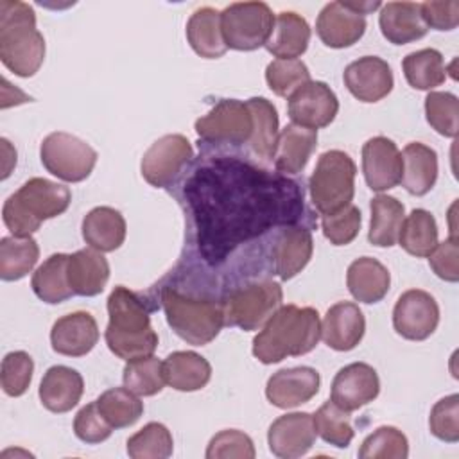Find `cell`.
I'll return each instance as SVG.
<instances>
[{
    "instance_id": "1",
    "label": "cell",
    "mask_w": 459,
    "mask_h": 459,
    "mask_svg": "<svg viewBox=\"0 0 459 459\" xmlns=\"http://www.w3.org/2000/svg\"><path fill=\"white\" fill-rule=\"evenodd\" d=\"M321 337L319 314L312 307L281 305L253 339V355L262 364L312 351Z\"/></svg>"
},
{
    "instance_id": "2",
    "label": "cell",
    "mask_w": 459,
    "mask_h": 459,
    "mask_svg": "<svg viewBox=\"0 0 459 459\" xmlns=\"http://www.w3.org/2000/svg\"><path fill=\"white\" fill-rule=\"evenodd\" d=\"M108 314L109 323L104 339L111 353L126 362L154 353L158 333L152 330L149 310L136 292L117 285L108 296Z\"/></svg>"
},
{
    "instance_id": "3",
    "label": "cell",
    "mask_w": 459,
    "mask_h": 459,
    "mask_svg": "<svg viewBox=\"0 0 459 459\" xmlns=\"http://www.w3.org/2000/svg\"><path fill=\"white\" fill-rule=\"evenodd\" d=\"M0 59L18 77H32L45 59V38L25 2H0Z\"/></svg>"
},
{
    "instance_id": "4",
    "label": "cell",
    "mask_w": 459,
    "mask_h": 459,
    "mask_svg": "<svg viewBox=\"0 0 459 459\" xmlns=\"http://www.w3.org/2000/svg\"><path fill=\"white\" fill-rule=\"evenodd\" d=\"M70 201L68 186L45 178H30L5 199L2 219L14 237H30L43 221L66 212Z\"/></svg>"
},
{
    "instance_id": "5",
    "label": "cell",
    "mask_w": 459,
    "mask_h": 459,
    "mask_svg": "<svg viewBox=\"0 0 459 459\" xmlns=\"http://www.w3.org/2000/svg\"><path fill=\"white\" fill-rule=\"evenodd\" d=\"M161 303L167 323L188 344L204 346L212 342L226 325L224 307L213 299L192 298L165 287Z\"/></svg>"
},
{
    "instance_id": "6",
    "label": "cell",
    "mask_w": 459,
    "mask_h": 459,
    "mask_svg": "<svg viewBox=\"0 0 459 459\" xmlns=\"http://www.w3.org/2000/svg\"><path fill=\"white\" fill-rule=\"evenodd\" d=\"M355 161L344 151L332 149L319 156L308 181L310 201L321 215L351 204L355 194Z\"/></svg>"
},
{
    "instance_id": "7",
    "label": "cell",
    "mask_w": 459,
    "mask_h": 459,
    "mask_svg": "<svg viewBox=\"0 0 459 459\" xmlns=\"http://www.w3.org/2000/svg\"><path fill=\"white\" fill-rule=\"evenodd\" d=\"M274 14L265 2H235L221 11V29L228 48L256 50L273 34Z\"/></svg>"
},
{
    "instance_id": "8",
    "label": "cell",
    "mask_w": 459,
    "mask_h": 459,
    "mask_svg": "<svg viewBox=\"0 0 459 459\" xmlns=\"http://www.w3.org/2000/svg\"><path fill=\"white\" fill-rule=\"evenodd\" d=\"M281 285L273 280L253 281L233 290L224 307V321L244 332L262 328L267 319L281 307Z\"/></svg>"
},
{
    "instance_id": "9",
    "label": "cell",
    "mask_w": 459,
    "mask_h": 459,
    "mask_svg": "<svg viewBox=\"0 0 459 459\" xmlns=\"http://www.w3.org/2000/svg\"><path fill=\"white\" fill-rule=\"evenodd\" d=\"M39 158L52 176L68 183H79L91 174L97 163V151L70 133L56 131L43 138Z\"/></svg>"
},
{
    "instance_id": "10",
    "label": "cell",
    "mask_w": 459,
    "mask_h": 459,
    "mask_svg": "<svg viewBox=\"0 0 459 459\" xmlns=\"http://www.w3.org/2000/svg\"><path fill=\"white\" fill-rule=\"evenodd\" d=\"M194 127L204 142L240 145L251 140L253 115L247 102L221 99L204 117L195 120Z\"/></svg>"
},
{
    "instance_id": "11",
    "label": "cell",
    "mask_w": 459,
    "mask_h": 459,
    "mask_svg": "<svg viewBox=\"0 0 459 459\" xmlns=\"http://www.w3.org/2000/svg\"><path fill=\"white\" fill-rule=\"evenodd\" d=\"M194 149L183 134H165L158 138L143 154L140 170L143 179L156 186L165 188L181 172V169L192 160Z\"/></svg>"
},
{
    "instance_id": "12",
    "label": "cell",
    "mask_w": 459,
    "mask_h": 459,
    "mask_svg": "<svg viewBox=\"0 0 459 459\" xmlns=\"http://www.w3.org/2000/svg\"><path fill=\"white\" fill-rule=\"evenodd\" d=\"M439 323V307L434 296L421 289L405 290L393 308V326L409 341H425Z\"/></svg>"
},
{
    "instance_id": "13",
    "label": "cell",
    "mask_w": 459,
    "mask_h": 459,
    "mask_svg": "<svg viewBox=\"0 0 459 459\" xmlns=\"http://www.w3.org/2000/svg\"><path fill=\"white\" fill-rule=\"evenodd\" d=\"M287 100V111L292 124L316 131L330 126L339 111V100L333 90L323 81H308Z\"/></svg>"
},
{
    "instance_id": "14",
    "label": "cell",
    "mask_w": 459,
    "mask_h": 459,
    "mask_svg": "<svg viewBox=\"0 0 459 459\" xmlns=\"http://www.w3.org/2000/svg\"><path fill=\"white\" fill-rule=\"evenodd\" d=\"M380 393L377 371L366 362H353L337 371L332 382L330 400L346 412L373 402Z\"/></svg>"
},
{
    "instance_id": "15",
    "label": "cell",
    "mask_w": 459,
    "mask_h": 459,
    "mask_svg": "<svg viewBox=\"0 0 459 459\" xmlns=\"http://www.w3.org/2000/svg\"><path fill=\"white\" fill-rule=\"evenodd\" d=\"M403 161L396 143L385 136H373L362 145V172L368 186L384 192L402 179Z\"/></svg>"
},
{
    "instance_id": "16",
    "label": "cell",
    "mask_w": 459,
    "mask_h": 459,
    "mask_svg": "<svg viewBox=\"0 0 459 459\" xmlns=\"http://www.w3.org/2000/svg\"><path fill=\"white\" fill-rule=\"evenodd\" d=\"M314 416L308 412H289L276 418L267 432L269 450L281 459L305 455L316 441Z\"/></svg>"
},
{
    "instance_id": "17",
    "label": "cell",
    "mask_w": 459,
    "mask_h": 459,
    "mask_svg": "<svg viewBox=\"0 0 459 459\" xmlns=\"http://www.w3.org/2000/svg\"><path fill=\"white\" fill-rule=\"evenodd\" d=\"M319 385L321 377L314 368H285L269 377L265 396L278 409H292L310 402L319 393Z\"/></svg>"
},
{
    "instance_id": "18",
    "label": "cell",
    "mask_w": 459,
    "mask_h": 459,
    "mask_svg": "<svg viewBox=\"0 0 459 459\" xmlns=\"http://www.w3.org/2000/svg\"><path fill=\"white\" fill-rule=\"evenodd\" d=\"M344 86L360 102H378L393 90V72L387 61L364 56L350 63L342 74Z\"/></svg>"
},
{
    "instance_id": "19",
    "label": "cell",
    "mask_w": 459,
    "mask_h": 459,
    "mask_svg": "<svg viewBox=\"0 0 459 459\" xmlns=\"http://www.w3.org/2000/svg\"><path fill=\"white\" fill-rule=\"evenodd\" d=\"M99 341V326L90 312L77 310L59 317L50 330L52 350L66 357H82Z\"/></svg>"
},
{
    "instance_id": "20",
    "label": "cell",
    "mask_w": 459,
    "mask_h": 459,
    "mask_svg": "<svg viewBox=\"0 0 459 459\" xmlns=\"http://www.w3.org/2000/svg\"><path fill=\"white\" fill-rule=\"evenodd\" d=\"M366 319L359 305L339 301L332 305L321 323V339L335 351L353 350L364 337Z\"/></svg>"
},
{
    "instance_id": "21",
    "label": "cell",
    "mask_w": 459,
    "mask_h": 459,
    "mask_svg": "<svg viewBox=\"0 0 459 459\" xmlns=\"http://www.w3.org/2000/svg\"><path fill=\"white\" fill-rule=\"evenodd\" d=\"M316 32L326 47L346 48L364 36L366 18L348 9L344 2H330L317 16Z\"/></svg>"
},
{
    "instance_id": "22",
    "label": "cell",
    "mask_w": 459,
    "mask_h": 459,
    "mask_svg": "<svg viewBox=\"0 0 459 459\" xmlns=\"http://www.w3.org/2000/svg\"><path fill=\"white\" fill-rule=\"evenodd\" d=\"M312 233L303 226L281 230L273 244L274 271L281 280H290L301 273L312 258Z\"/></svg>"
},
{
    "instance_id": "23",
    "label": "cell",
    "mask_w": 459,
    "mask_h": 459,
    "mask_svg": "<svg viewBox=\"0 0 459 459\" xmlns=\"http://www.w3.org/2000/svg\"><path fill=\"white\" fill-rule=\"evenodd\" d=\"M382 36L393 45H405L423 38L429 30L416 2H387L378 14Z\"/></svg>"
},
{
    "instance_id": "24",
    "label": "cell",
    "mask_w": 459,
    "mask_h": 459,
    "mask_svg": "<svg viewBox=\"0 0 459 459\" xmlns=\"http://www.w3.org/2000/svg\"><path fill=\"white\" fill-rule=\"evenodd\" d=\"M84 391V382L79 371L68 366H52L45 371L39 384V400L50 412L72 411Z\"/></svg>"
},
{
    "instance_id": "25",
    "label": "cell",
    "mask_w": 459,
    "mask_h": 459,
    "mask_svg": "<svg viewBox=\"0 0 459 459\" xmlns=\"http://www.w3.org/2000/svg\"><path fill=\"white\" fill-rule=\"evenodd\" d=\"M317 145V131L298 124H287L278 134L274 167L283 174L301 172Z\"/></svg>"
},
{
    "instance_id": "26",
    "label": "cell",
    "mask_w": 459,
    "mask_h": 459,
    "mask_svg": "<svg viewBox=\"0 0 459 459\" xmlns=\"http://www.w3.org/2000/svg\"><path fill=\"white\" fill-rule=\"evenodd\" d=\"M109 280V264L93 247H84L68 258V283L77 296H97Z\"/></svg>"
},
{
    "instance_id": "27",
    "label": "cell",
    "mask_w": 459,
    "mask_h": 459,
    "mask_svg": "<svg viewBox=\"0 0 459 459\" xmlns=\"http://www.w3.org/2000/svg\"><path fill=\"white\" fill-rule=\"evenodd\" d=\"M84 242L100 251L109 253L118 249L126 240V219L111 206H97L90 210L82 219Z\"/></svg>"
},
{
    "instance_id": "28",
    "label": "cell",
    "mask_w": 459,
    "mask_h": 459,
    "mask_svg": "<svg viewBox=\"0 0 459 459\" xmlns=\"http://www.w3.org/2000/svg\"><path fill=\"white\" fill-rule=\"evenodd\" d=\"M350 294L360 303H378L389 290L391 276L384 264L371 256L353 260L346 273Z\"/></svg>"
},
{
    "instance_id": "29",
    "label": "cell",
    "mask_w": 459,
    "mask_h": 459,
    "mask_svg": "<svg viewBox=\"0 0 459 459\" xmlns=\"http://www.w3.org/2000/svg\"><path fill=\"white\" fill-rule=\"evenodd\" d=\"M402 186L412 195H425L437 179V154L432 147L411 142L402 152Z\"/></svg>"
},
{
    "instance_id": "30",
    "label": "cell",
    "mask_w": 459,
    "mask_h": 459,
    "mask_svg": "<svg viewBox=\"0 0 459 459\" xmlns=\"http://www.w3.org/2000/svg\"><path fill=\"white\" fill-rule=\"evenodd\" d=\"M310 27L294 11H281L274 18V27L265 48L278 59H298L308 47Z\"/></svg>"
},
{
    "instance_id": "31",
    "label": "cell",
    "mask_w": 459,
    "mask_h": 459,
    "mask_svg": "<svg viewBox=\"0 0 459 459\" xmlns=\"http://www.w3.org/2000/svg\"><path fill=\"white\" fill-rule=\"evenodd\" d=\"M186 39L194 52L204 59H217L226 54L228 47L221 29V11L199 7L186 23Z\"/></svg>"
},
{
    "instance_id": "32",
    "label": "cell",
    "mask_w": 459,
    "mask_h": 459,
    "mask_svg": "<svg viewBox=\"0 0 459 459\" xmlns=\"http://www.w3.org/2000/svg\"><path fill=\"white\" fill-rule=\"evenodd\" d=\"M163 377L176 391H199L210 382L212 366L195 351H174L163 360Z\"/></svg>"
},
{
    "instance_id": "33",
    "label": "cell",
    "mask_w": 459,
    "mask_h": 459,
    "mask_svg": "<svg viewBox=\"0 0 459 459\" xmlns=\"http://www.w3.org/2000/svg\"><path fill=\"white\" fill-rule=\"evenodd\" d=\"M371 221L368 240L378 247H391L398 242L402 222L405 219L403 204L385 194H378L371 199Z\"/></svg>"
},
{
    "instance_id": "34",
    "label": "cell",
    "mask_w": 459,
    "mask_h": 459,
    "mask_svg": "<svg viewBox=\"0 0 459 459\" xmlns=\"http://www.w3.org/2000/svg\"><path fill=\"white\" fill-rule=\"evenodd\" d=\"M68 258L70 255L65 253L50 255L34 271L30 287L41 301L56 305L74 296V290L68 283Z\"/></svg>"
},
{
    "instance_id": "35",
    "label": "cell",
    "mask_w": 459,
    "mask_h": 459,
    "mask_svg": "<svg viewBox=\"0 0 459 459\" xmlns=\"http://www.w3.org/2000/svg\"><path fill=\"white\" fill-rule=\"evenodd\" d=\"M403 75L414 90L430 91L446 79V66L443 56L436 48H421L411 52L402 61Z\"/></svg>"
},
{
    "instance_id": "36",
    "label": "cell",
    "mask_w": 459,
    "mask_h": 459,
    "mask_svg": "<svg viewBox=\"0 0 459 459\" xmlns=\"http://www.w3.org/2000/svg\"><path fill=\"white\" fill-rule=\"evenodd\" d=\"M398 244L412 256H429L437 246V224L434 215L423 208H414L402 222Z\"/></svg>"
},
{
    "instance_id": "37",
    "label": "cell",
    "mask_w": 459,
    "mask_h": 459,
    "mask_svg": "<svg viewBox=\"0 0 459 459\" xmlns=\"http://www.w3.org/2000/svg\"><path fill=\"white\" fill-rule=\"evenodd\" d=\"M38 258L39 247L32 237H4L0 240V278L14 281L27 276Z\"/></svg>"
},
{
    "instance_id": "38",
    "label": "cell",
    "mask_w": 459,
    "mask_h": 459,
    "mask_svg": "<svg viewBox=\"0 0 459 459\" xmlns=\"http://www.w3.org/2000/svg\"><path fill=\"white\" fill-rule=\"evenodd\" d=\"M249 111L253 115V134L251 149L262 160H271L276 151L278 142V111L271 100L265 97H251L247 100Z\"/></svg>"
},
{
    "instance_id": "39",
    "label": "cell",
    "mask_w": 459,
    "mask_h": 459,
    "mask_svg": "<svg viewBox=\"0 0 459 459\" xmlns=\"http://www.w3.org/2000/svg\"><path fill=\"white\" fill-rule=\"evenodd\" d=\"M95 402L113 429L134 425L143 412V403L140 402L138 394L129 391L126 385L104 391Z\"/></svg>"
},
{
    "instance_id": "40",
    "label": "cell",
    "mask_w": 459,
    "mask_h": 459,
    "mask_svg": "<svg viewBox=\"0 0 459 459\" xmlns=\"http://www.w3.org/2000/svg\"><path fill=\"white\" fill-rule=\"evenodd\" d=\"M172 434L158 421L143 425L127 439V454L133 459H167L172 455Z\"/></svg>"
},
{
    "instance_id": "41",
    "label": "cell",
    "mask_w": 459,
    "mask_h": 459,
    "mask_svg": "<svg viewBox=\"0 0 459 459\" xmlns=\"http://www.w3.org/2000/svg\"><path fill=\"white\" fill-rule=\"evenodd\" d=\"M124 385L138 396H152L165 385L163 362L154 355L127 360L122 373Z\"/></svg>"
},
{
    "instance_id": "42",
    "label": "cell",
    "mask_w": 459,
    "mask_h": 459,
    "mask_svg": "<svg viewBox=\"0 0 459 459\" xmlns=\"http://www.w3.org/2000/svg\"><path fill=\"white\" fill-rule=\"evenodd\" d=\"M314 427L317 436L337 448H346L355 432L350 421V414L337 407L332 400L325 402L314 414Z\"/></svg>"
},
{
    "instance_id": "43",
    "label": "cell",
    "mask_w": 459,
    "mask_h": 459,
    "mask_svg": "<svg viewBox=\"0 0 459 459\" xmlns=\"http://www.w3.org/2000/svg\"><path fill=\"white\" fill-rule=\"evenodd\" d=\"M409 443L402 430L391 425H382L373 430L360 445V459H405Z\"/></svg>"
},
{
    "instance_id": "44",
    "label": "cell",
    "mask_w": 459,
    "mask_h": 459,
    "mask_svg": "<svg viewBox=\"0 0 459 459\" xmlns=\"http://www.w3.org/2000/svg\"><path fill=\"white\" fill-rule=\"evenodd\" d=\"M427 122L439 134L455 138L459 131V100L450 91H429L425 97Z\"/></svg>"
},
{
    "instance_id": "45",
    "label": "cell",
    "mask_w": 459,
    "mask_h": 459,
    "mask_svg": "<svg viewBox=\"0 0 459 459\" xmlns=\"http://www.w3.org/2000/svg\"><path fill=\"white\" fill-rule=\"evenodd\" d=\"M265 81L273 93L289 99L310 81V72L301 59H274L265 68Z\"/></svg>"
},
{
    "instance_id": "46",
    "label": "cell",
    "mask_w": 459,
    "mask_h": 459,
    "mask_svg": "<svg viewBox=\"0 0 459 459\" xmlns=\"http://www.w3.org/2000/svg\"><path fill=\"white\" fill-rule=\"evenodd\" d=\"M34 362L27 351H11L2 359L0 384L5 394L22 396L32 380Z\"/></svg>"
},
{
    "instance_id": "47",
    "label": "cell",
    "mask_w": 459,
    "mask_h": 459,
    "mask_svg": "<svg viewBox=\"0 0 459 459\" xmlns=\"http://www.w3.org/2000/svg\"><path fill=\"white\" fill-rule=\"evenodd\" d=\"M360 221V210L348 204L333 213L321 215V230L333 246H346L359 235Z\"/></svg>"
},
{
    "instance_id": "48",
    "label": "cell",
    "mask_w": 459,
    "mask_h": 459,
    "mask_svg": "<svg viewBox=\"0 0 459 459\" xmlns=\"http://www.w3.org/2000/svg\"><path fill=\"white\" fill-rule=\"evenodd\" d=\"M256 455L253 439L237 429H226L215 434L206 448L208 459H228V457H238V459H253Z\"/></svg>"
},
{
    "instance_id": "49",
    "label": "cell",
    "mask_w": 459,
    "mask_h": 459,
    "mask_svg": "<svg viewBox=\"0 0 459 459\" xmlns=\"http://www.w3.org/2000/svg\"><path fill=\"white\" fill-rule=\"evenodd\" d=\"M430 432L446 443L459 441V394H450L434 403L429 418Z\"/></svg>"
},
{
    "instance_id": "50",
    "label": "cell",
    "mask_w": 459,
    "mask_h": 459,
    "mask_svg": "<svg viewBox=\"0 0 459 459\" xmlns=\"http://www.w3.org/2000/svg\"><path fill=\"white\" fill-rule=\"evenodd\" d=\"M74 432L75 436L88 443V445H97L106 441L113 427L108 423V420L102 416V412L97 407V402H91L84 405L74 418Z\"/></svg>"
},
{
    "instance_id": "51",
    "label": "cell",
    "mask_w": 459,
    "mask_h": 459,
    "mask_svg": "<svg viewBox=\"0 0 459 459\" xmlns=\"http://www.w3.org/2000/svg\"><path fill=\"white\" fill-rule=\"evenodd\" d=\"M429 264L441 280L452 283L459 280V246L455 233H452L445 242H437L429 255Z\"/></svg>"
},
{
    "instance_id": "52",
    "label": "cell",
    "mask_w": 459,
    "mask_h": 459,
    "mask_svg": "<svg viewBox=\"0 0 459 459\" xmlns=\"http://www.w3.org/2000/svg\"><path fill=\"white\" fill-rule=\"evenodd\" d=\"M421 7V18L427 27H432L436 30H452L459 23V2L448 0V2H423Z\"/></svg>"
},
{
    "instance_id": "53",
    "label": "cell",
    "mask_w": 459,
    "mask_h": 459,
    "mask_svg": "<svg viewBox=\"0 0 459 459\" xmlns=\"http://www.w3.org/2000/svg\"><path fill=\"white\" fill-rule=\"evenodd\" d=\"M344 5L348 7V9H351V11H355V13H359V14H368V13H371V11H375V9H378V7H382V4L380 2H344Z\"/></svg>"
}]
</instances>
